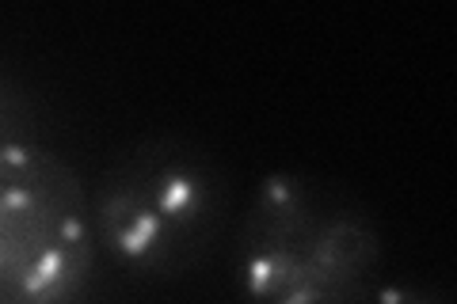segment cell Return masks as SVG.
Wrapping results in <instances>:
<instances>
[{
  "label": "cell",
  "mask_w": 457,
  "mask_h": 304,
  "mask_svg": "<svg viewBox=\"0 0 457 304\" xmlns=\"http://www.w3.org/2000/svg\"><path fill=\"white\" fill-rule=\"evenodd\" d=\"M385 240L347 186L309 171H270L237 228V285L248 304H366Z\"/></svg>",
  "instance_id": "1"
},
{
  "label": "cell",
  "mask_w": 457,
  "mask_h": 304,
  "mask_svg": "<svg viewBox=\"0 0 457 304\" xmlns=\"http://www.w3.org/2000/svg\"><path fill=\"white\" fill-rule=\"evenodd\" d=\"M88 194L96 248L145 282L195 274L218 251L233 213V183L221 156L176 129L119 149Z\"/></svg>",
  "instance_id": "2"
},
{
  "label": "cell",
  "mask_w": 457,
  "mask_h": 304,
  "mask_svg": "<svg viewBox=\"0 0 457 304\" xmlns=\"http://www.w3.org/2000/svg\"><path fill=\"white\" fill-rule=\"evenodd\" d=\"M96 251L80 171L42 141L0 144V304H77Z\"/></svg>",
  "instance_id": "3"
},
{
  "label": "cell",
  "mask_w": 457,
  "mask_h": 304,
  "mask_svg": "<svg viewBox=\"0 0 457 304\" xmlns=\"http://www.w3.org/2000/svg\"><path fill=\"white\" fill-rule=\"evenodd\" d=\"M35 95L23 77L8 62H0V144L4 141H35Z\"/></svg>",
  "instance_id": "4"
},
{
  "label": "cell",
  "mask_w": 457,
  "mask_h": 304,
  "mask_svg": "<svg viewBox=\"0 0 457 304\" xmlns=\"http://www.w3.org/2000/svg\"><path fill=\"white\" fill-rule=\"evenodd\" d=\"M366 304H450L446 293L423 282H385L370 293Z\"/></svg>",
  "instance_id": "5"
}]
</instances>
